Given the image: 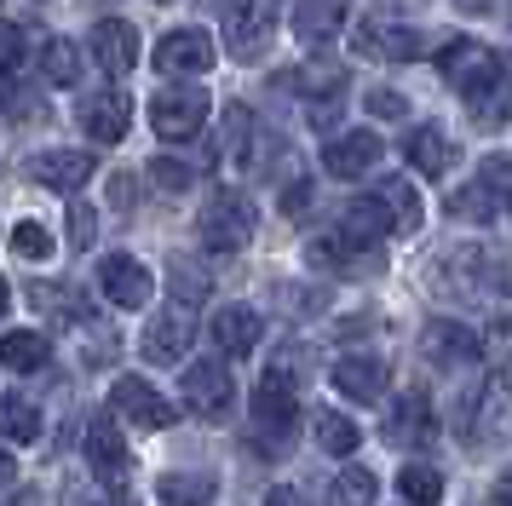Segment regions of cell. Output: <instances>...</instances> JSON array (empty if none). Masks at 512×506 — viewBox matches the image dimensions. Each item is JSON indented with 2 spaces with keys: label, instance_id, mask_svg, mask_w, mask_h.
Returning <instances> with one entry per match:
<instances>
[{
  "label": "cell",
  "instance_id": "17",
  "mask_svg": "<svg viewBox=\"0 0 512 506\" xmlns=\"http://www.w3.org/2000/svg\"><path fill=\"white\" fill-rule=\"evenodd\" d=\"M190 334H196V328H190V311L185 305H173V311H162V317L144 328V357H150V363H179L185 345H190Z\"/></svg>",
  "mask_w": 512,
  "mask_h": 506
},
{
  "label": "cell",
  "instance_id": "25",
  "mask_svg": "<svg viewBox=\"0 0 512 506\" xmlns=\"http://www.w3.org/2000/svg\"><path fill=\"white\" fill-rule=\"evenodd\" d=\"M340 230H346V236H357V242H374V248H380V236L392 230V213H386V202H380V196H369V202H351L346 207Z\"/></svg>",
  "mask_w": 512,
  "mask_h": 506
},
{
  "label": "cell",
  "instance_id": "40",
  "mask_svg": "<svg viewBox=\"0 0 512 506\" xmlns=\"http://www.w3.org/2000/svg\"><path fill=\"white\" fill-rule=\"evenodd\" d=\"M369 115H380V121H397V115H409V104H403L392 87H380V92H369Z\"/></svg>",
  "mask_w": 512,
  "mask_h": 506
},
{
  "label": "cell",
  "instance_id": "15",
  "mask_svg": "<svg viewBox=\"0 0 512 506\" xmlns=\"http://www.w3.org/2000/svg\"><path fill=\"white\" fill-rule=\"evenodd\" d=\"M420 351H426L438 368H461V363H472V357H478V334H472L466 322H426Z\"/></svg>",
  "mask_w": 512,
  "mask_h": 506
},
{
  "label": "cell",
  "instance_id": "38",
  "mask_svg": "<svg viewBox=\"0 0 512 506\" xmlns=\"http://www.w3.org/2000/svg\"><path fill=\"white\" fill-rule=\"evenodd\" d=\"M93 236H98V213L87 202H70V242L75 248H93Z\"/></svg>",
  "mask_w": 512,
  "mask_h": 506
},
{
  "label": "cell",
  "instance_id": "28",
  "mask_svg": "<svg viewBox=\"0 0 512 506\" xmlns=\"http://www.w3.org/2000/svg\"><path fill=\"white\" fill-rule=\"evenodd\" d=\"M156 495H162V506H208L213 478H202V472H167V478L156 483Z\"/></svg>",
  "mask_w": 512,
  "mask_h": 506
},
{
  "label": "cell",
  "instance_id": "12",
  "mask_svg": "<svg viewBox=\"0 0 512 506\" xmlns=\"http://www.w3.org/2000/svg\"><path fill=\"white\" fill-rule=\"evenodd\" d=\"M294 386H288V374L271 368L265 380L254 386V426L259 432H294Z\"/></svg>",
  "mask_w": 512,
  "mask_h": 506
},
{
  "label": "cell",
  "instance_id": "2",
  "mask_svg": "<svg viewBox=\"0 0 512 506\" xmlns=\"http://www.w3.org/2000/svg\"><path fill=\"white\" fill-rule=\"evenodd\" d=\"M196 230H202V248L236 253V248H248V236H254V207H248L242 190H213Z\"/></svg>",
  "mask_w": 512,
  "mask_h": 506
},
{
  "label": "cell",
  "instance_id": "23",
  "mask_svg": "<svg viewBox=\"0 0 512 506\" xmlns=\"http://www.w3.org/2000/svg\"><path fill=\"white\" fill-rule=\"evenodd\" d=\"M501 409H507V386L489 380L466 397V437H495L501 432Z\"/></svg>",
  "mask_w": 512,
  "mask_h": 506
},
{
  "label": "cell",
  "instance_id": "6",
  "mask_svg": "<svg viewBox=\"0 0 512 506\" xmlns=\"http://www.w3.org/2000/svg\"><path fill=\"white\" fill-rule=\"evenodd\" d=\"M179 391H185V403L190 414H202V420H219V414L231 409V368L225 363H213V357H202V363H190L185 368V380H179Z\"/></svg>",
  "mask_w": 512,
  "mask_h": 506
},
{
  "label": "cell",
  "instance_id": "50",
  "mask_svg": "<svg viewBox=\"0 0 512 506\" xmlns=\"http://www.w3.org/2000/svg\"><path fill=\"white\" fill-rule=\"evenodd\" d=\"M156 6H167V0H156Z\"/></svg>",
  "mask_w": 512,
  "mask_h": 506
},
{
  "label": "cell",
  "instance_id": "30",
  "mask_svg": "<svg viewBox=\"0 0 512 506\" xmlns=\"http://www.w3.org/2000/svg\"><path fill=\"white\" fill-rule=\"evenodd\" d=\"M380 202L392 213V230H415L420 225V196L409 179H380Z\"/></svg>",
  "mask_w": 512,
  "mask_h": 506
},
{
  "label": "cell",
  "instance_id": "19",
  "mask_svg": "<svg viewBox=\"0 0 512 506\" xmlns=\"http://www.w3.org/2000/svg\"><path fill=\"white\" fill-rule=\"evenodd\" d=\"M357 46L363 52H380V58H397V64H409L426 52V35L420 29H403V23H363L357 29Z\"/></svg>",
  "mask_w": 512,
  "mask_h": 506
},
{
  "label": "cell",
  "instance_id": "44",
  "mask_svg": "<svg viewBox=\"0 0 512 506\" xmlns=\"http://www.w3.org/2000/svg\"><path fill=\"white\" fill-rule=\"evenodd\" d=\"M489 501H495V506H512V466L495 478V495H489Z\"/></svg>",
  "mask_w": 512,
  "mask_h": 506
},
{
  "label": "cell",
  "instance_id": "10",
  "mask_svg": "<svg viewBox=\"0 0 512 506\" xmlns=\"http://www.w3.org/2000/svg\"><path fill=\"white\" fill-rule=\"evenodd\" d=\"M81 449H87V466H93L104 483H121V478H127V437L116 432V420H110V414L87 420V437H81Z\"/></svg>",
  "mask_w": 512,
  "mask_h": 506
},
{
  "label": "cell",
  "instance_id": "43",
  "mask_svg": "<svg viewBox=\"0 0 512 506\" xmlns=\"http://www.w3.org/2000/svg\"><path fill=\"white\" fill-rule=\"evenodd\" d=\"M110 196H116V207L133 202V173H116V184H110Z\"/></svg>",
  "mask_w": 512,
  "mask_h": 506
},
{
  "label": "cell",
  "instance_id": "14",
  "mask_svg": "<svg viewBox=\"0 0 512 506\" xmlns=\"http://www.w3.org/2000/svg\"><path fill=\"white\" fill-rule=\"evenodd\" d=\"M29 179L70 196V190H81V184L93 179V156L87 150H47V156L29 161Z\"/></svg>",
  "mask_w": 512,
  "mask_h": 506
},
{
  "label": "cell",
  "instance_id": "34",
  "mask_svg": "<svg viewBox=\"0 0 512 506\" xmlns=\"http://www.w3.org/2000/svg\"><path fill=\"white\" fill-rule=\"evenodd\" d=\"M248 144H254V115L242 110V104H225V156L242 161Z\"/></svg>",
  "mask_w": 512,
  "mask_h": 506
},
{
  "label": "cell",
  "instance_id": "42",
  "mask_svg": "<svg viewBox=\"0 0 512 506\" xmlns=\"http://www.w3.org/2000/svg\"><path fill=\"white\" fill-rule=\"evenodd\" d=\"M305 202H311V184H294V190L282 196V213H305Z\"/></svg>",
  "mask_w": 512,
  "mask_h": 506
},
{
  "label": "cell",
  "instance_id": "11",
  "mask_svg": "<svg viewBox=\"0 0 512 506\" xmlns=\"http://www.w3.org/2000/svg\"><path fill=\"white\" fill-rule=\"evenodd\" d=\"M81 127H87V138H98V144H121L127 127H133V98H127V92H93V98L81 104Z\"/></svg>",
  "mask_w": 512,
  "mask_h": 506
},
{
  "label": "cell",
  "instance_id": "16",
  "mask_svg": "<svg viewBox=\"0 0 512 506\" xmlns=\"http://www.w3.org/2000/svg\"><path fill=\"white\" fill-rule=\"evenodd\" d=\"M432 403H426V391H403L392 403V414H386V443H397V449H409V443H426L432 437Z\"/></svg>",
  "mask_w": 512,
  "mask_h": 506
},
{
  "label": "cell",
  "instance_id": "37",
  "mask_svg": "<svg viewBox=\"0 0 512 506\" xmlns=\"http://www.w3.org/2000/svg\"><path fill=\"white\" fill-rule=\"evenodd\" d=\"M150 179L162 184L167 196H179V190H190V184H196V173H190L185 161H173V156H156V161H150Z\"/></svg>",
  "mask_w": 512,
  "mask_h": 506
},
{
  "label": "cell",
  "instance_id": "35",
  "mask_svg": "<svg viewBox=\"0 0 512 506\" xmlns=\"http://www.w3.org/2000/svg\"><path fill=\"white\" fill-rule=\"evenodd\" d=\"M12 253H18V259H52V236H47V225L24 219V225L12 230Z\"/></svg>",
  "mask_w": 512,
  "mask_h": 506
},
{
  "label": "cell",
  "instance_id": "31",
  "mask_svg": "<svg viewBox=\"0 0 512 506\" xmlns=\"http://www.w3.org/2000/svg\"><path fill=\"white\" fill-rule=\"evenodd\" d=\"M397 495H403V501L409 506H438L443 501V478L438 472H432V466H403V472H397Z\"/></svg>",
  "mask_w": 512,
  "mask_h": 506
},
{
  "label": "cell",
  "instance_id": "47",
  "mask_svg": "<svg viewBox=\"0 0 512 506\" xmlns=\"http://www.w3.org/2000/svg\"><path fill=\"white\" fill-rule=\"evenodd\" d=\"M12 311V288H6V276H0V317Z\"/></svg>",
  "mask_w": 512,
  "mask_h": 506
},
{
  "label": "cell",
  "instance_id": "32",
  "mask_svg": "<svg viewBox=\"0 0 512 506\" xmlns=\"http://www.w3.org/2000/svg\"><path fill=\"white\" fill-rule=\"evenodd\" d=\"M317 443H323L328 455H351V449H357V443H363V432H357V426H351L346 414L323 409V414H317Z\"/></svg>",
  "mask_w": 512,
  "mask_h": 506
},
{
  "label": "cell",
  "instance_id": "1",
  "mask_svg": "<svg viewBox=\"0 0 512 506\" xmlns=\"http://www.w3.org/2000/svg\"><path fill=\"white\" fill-rule=\"evenodd\" d=\"M438 69H443V81L461 92L466 104H472V98H484V92L495 87V81H501V58H495V52H489L484 41H466V35L443 41Z\"/></svg>",
  "mask_w": 512,
  "mask_h": 506
},
{
  "label": "cell",
  "instance_id": "39",
  "mask_svg": "<svg viewBox=\"0 0 512 506\" xmlns=\"http://www.w3.org/2000/svg\"><path fill=\"white\" fill-rule=\"evenodd\" d=\"M18 64H24V35L12 23H0V75H12Z\"/></svg>",
  "mask_w": 512,
  "mask_h": 506
},
{
  "label": "cell",
  "instance_id": "13",
  "mask_svg": "<svg viewBox=\"0 0 512 506\" xmlns=\"http://www.w3.org/2000/svg\"><path fill=\"white\" fill-rule=\"evenodd\" d=\"M374 161H380V138L374 133H340V138H328L323 144V167L334 173V179H363Z\"/></svg>",
  "mask_w": 512,
  "mask_h": 506
},
{
  "label": "cell",
  "instance_id": "5",
  "mask_svg": "<svg viewBox=\"0 0 512 506\" xmlns=\"http://www.w3.org/2000/svg\"><path fill=\"white\" fill-rule=\"evenodd\" d=\"M110 409H116L121 420H133L139 432H162V426H173V403H167L150 380H133V374H121L116 386H110Z\"/></svg>",
  "mask_w": 512,
  "mask_h": 506
},
{
  "label": "cell",
  "instance_id": "33",
  "mask_svg": "<svg viewBox=\"0 0 512 506\" xmlns=\"http://www.w3.org/2000/svg\"><path fill=\"white\" fill-rule=\"evenodd\" d=\"M478 190H484L489 202L512 207V156H484V167H478Z\"/></svg>",
  "mask_w": 512,
  "mask_h": 506
},
{
  "label": "cell",
  "instance_id": "48",
  "mask_svg": "<svg viewBox=\"0 0 512 506\" xmlns=\"http://www.w3.org/2000/svg\"><path fill=\"white\" fill-rule=\"evenodd\" d=\"M12 506H41V501H35V495H18V501H12Z\"/></svg>",
  "mask_w": 512,
  "mask_h": 506
},
{
  "label": "cell",
  "instance_id": "3",
  "mask_svg": "<svg viewBox=\"0 0 512 506\" xmlns=\"http://www.w3.org/2000/svg\"><path fill=\"white\" fill-rule=\"evenodd\" d=\"M277 29V0H231L225 12V46L231 58H259Z\"/></svg>",
  "mask_w": 512,
  "mask_h": 506
},
{
  "label": "cell",
  "instance_id": "21",
  "mask_svg": "<svg viewBox=\"0 0 512 506\" xmlns=\"http://www.w3.org/2000/svg\"><path fill=\"white\" fill-rule=\"evenodd\" d=\"M334 386L346 391L351 403H380V391H386V363H380V357H340V363H334Z\"/></svg>",
  "mask_w": 512,
  "mask_h": 506
},
{
  "label": "cell",
  "instance_id": "20",
  "mask_svg": "<svg viewBox=\"0 0 512 506\" xmlns=\"http://www.w3.org/2000/svg\"><path fill=\"white\" fill-rule=\"evenodd\" d=\"M259 311H248V305H225L219 317H213V345L225 351V357H248L259 345Z\"/></svg>",
  "mask_w": 512,
  "mask_h": 506
},
{
  "label": "cell",
  "instance_id": "18",
  "mask_svg": "<svg viewBox=\"0 0 512 506\" xmlns=\"http://www.w3.org/2000/svg\"><path fill=\"white\" fill-rule=\"evenodd\" d=\"M403 156H409V167H415V173L443 179V173L455 167V144H449V133H443V127H415V133L403 138Z\"/></svg>",
  "mask_w": 512,
  "mask_h": 506
},
{
  "label": "cell",
  "instance_id": "49",
  "mask_svg": "<svg viewBox=\"0 0 512 506\" xmlns=\"http://www.w3.org/2000/svg\"><path fill=\"white\" fill-rule=\"evenodd\" d=\"M110 506H133V501H110Z\"/></svg>",
  "mask_w": 512,
  "mask_h": 506
},
{
  "label": "cell",
  "instance_id": "29",
  "mask_svg": "<svg viewBox=\"0 0 512 506\" xmlns=\"http://www.w3.org/2000/svg\"><path fill=\"white\" fill-rule=\"evenodd\" d=\"M41 75H47L52 87H75V81H81V52H75V41L52 35V41L41 46Z\"/></svg>",
  "mask_w": 512,
  "mask_h": 506
},
{
  "label": "cell",
  "instance_id": "22",
  "mask_svg": "<svg viewBox=\"0 0 512 506\" xmlns=\"http://www.w3.org/2000/svg\"><path fill=\"white\" fill-rule=\"evenodd\" d=\"M346 6L351 0H300V6H294V35H300L305 46L334 41V29L346 23Z\"/></svg>",
  "mask_w": 512,
  "mask_h": 506
},
{
  "label": "cell",
  "instance_id": "4",
  "mask_svg": "<svg viewBox=\"0 0 512 506\" xmlns=\"http://www.w3.org/2000/svg\"><path fill=\"white\" fill-rule=\"evenodd\" d=\"M202 121H208V92L196 87H167L156 92V104H150V127H156V138H196L202 133Z\"/></svg>",
  "mask_w": 512,
  "mask_h": 506
},
{
  "label": "cell",
  "instance_id": "41",
  "mask_svg": "<svg viewBox=\"0 0 512 506\" xmlns=\"http://www.w3.org/2000/svg\"><path fill=\"white\" fill-rule=\"evenodd\" d=\"M265 506H305V495L300 489H288V483H277V489L265 495Z\"/></svg>",
  "mask_w": 512,
  "mask_h": 506
},
{
  "label": "cell",
  "instance_id": "46",
  "mask_svg": "<svg viewBox=\"0 0 512 506\" xmlns=\"http://www.w3.org/2000/svg\"><path fill=\"white\" fill-rule=\"evenodd\" d=\"M455 6H461V12H489L495 0H455Z\"/></svg>",
  "mask_w": 512,
  "mask_h": 506
},
{
  "label": "cell",
  "instance_id": "8",
  "mask_svg": "<svg viewBox=\"0 0 512 506\" xmlns=\"http://www.w3.org/2000/svg\"><path fill=\"white\" fill-rule=\"evenodd\" d=\"M213 41H208V29H167L162 46H156V69L162 75H202V69H213Z\"/></svg>",
  "mask_w": 512,
  "mask_h": 506
},
{
  "label": "cell",
  "instance_id": "7",
  "mask_svg": "<svg viewBox=\"0 0 512 506\" xmlns=\"http://www.w3.org/2000/svg\"><path fill=\"white\" fill-rule=\"evenodd\" d=\"M98 288H104V299L121 305V311H139V305H150V294H156L150 271H144L133 253H110V259L98 265Z\"/></svg>",
  "mask_w": 512,
  "mask_h": 506
},
{
  "label": "cell",
  "instance_id": "27",
  "mask_svg": "<svg viewBox=\"0 0 512 506\" xmlns=\"http://www.w3.org/2000/svg\"><path fill=\"white\" fill-rule=\"evenodd\" d=\"M374 495H380V478L369 466H346L340 478L328 483V506H374Z\"/></svg>",
  "mask_w": 512,
  "mask_h": 506
},
{
  "label": "cell",
  "instance_id": "24",
  "mask_svg": "<svg viewBox=\"0 0 512 506\" xmlns=\"http://www.w3.org/2000/svg\"><path fill=\"white\" fill-rule=\"evenodd\" d=\"M0 437L6 443H35L41 437V409L29 403L24 391H6L0 397Z\"/></svg>",
  "mask_w": 512,
  "mask_h": 506
},
{
  "label": "cell",
  "instance_id": "9",
  "mask_svg": "<svg viewBox=\"0 0 512 506\" xmlns=\"http://www.w3.org/2000/svg\"><path fill=\"white\" fill-rule=\"evenodd\" d=\"M93 58L104 75H133V64H139V29L127 18H98L93 23Z\"/></svg>",
  "mask_w": 512,
  "mask_h": 506
},
{
  "label": "cell",
  "instance_id": "45",
  "mask_svg": "<svg viewBox=\"0 0 512 506\" xmlns=\"http://www.w3.org/2000/svg\"><path fill=\"white\" fill-rule=\"evenodd\" d=\"M18 478V466H12V455H6V449H0V483H12Z\"/></svg>",
  "mask_w": 512,
  "mask_h": 506
},
{
  "label": "cell",
  "instance_id": "36",
  "mask_svg": "<svg viewBox=\"0 0 512 506\" xmlns=\"http://www.w3.org/2000/svg\"><path fill=\"white\" fill-rule=\"evenodd\" d=\"M173 294H179V305H196V299L208 294V276H202V265L173 259Z\"/></svg>",
  "mask_w": 512,
  "mask_h": 506
},
{
  "label": "cell",
  "instance_id": "26",
  "mask_svg": "<svg viewBox=\"0 0 512 506\" xmlns=\"http://www.w3.org/2000/svg\"><path fill=\"white\" fill-rule=\"evenodd\" d=\"M47 363V340L35 334V328H12V334H0V368H18V374H29V368Z\"/></svg>",
  "mask_w": 512,
  "mask_h": 506
}]
</instances>
